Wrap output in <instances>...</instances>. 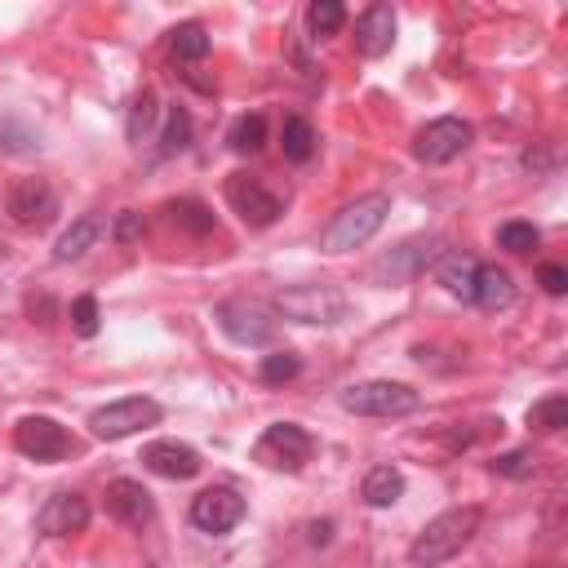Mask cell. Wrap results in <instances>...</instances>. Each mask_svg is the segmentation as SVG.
Returning a JSON list of instances; mask_svg holds the SVG:
<instances>
[{"mask_svg":"<svg viewBox=\"0 0 568 568\" xmlns=\"http://www.w3.org/2000/svg\"><path fill=\"white\" fill-rule=\"evenodd\" d=\"M169 214H173V222H178V227H186L192 235H209V231L218 227L214 209H209V205H201V201H173V205H169Z\"/></svg>","mask_w":568,"mask_h":568,"instance_id":"cell-28","label":"cell"},{"mask_svg":"<svg viewBox=\"0 0 568 568\" xmlns=\"http://www.w3.org/2000/svg\"><path fill=\"white\" fill-rule=\"evenodd\" d=\"M218 324H222V334L231 343H241V347H267L275 338V320L258 307V302H241V298H231L222 302L218 311Z\"/></svg>","mask_w":568,"mask_h":568,"instance_id":"cell-10","label":"cell"},{"mask_svg":"<svg viewBox=\"0 0 568 568\" xmlns=\"http://www.w3.org/2000/svg\"><path fill=\"white\" fill-rule=\"evenodd\" d=\"M476 271H480V258H470V254H462V249H449V254L436 258L440 284H444L449 294L466 298V302H470V294H476Z\"/></svg>","mask_w":568,"mask_h":568,"instance_id":"cell-18","label":"cell"},{"mask_svg":"<svg viewBox=\"0 0 568 568\" xmlns=\"http://www.w3.org/2000/svg\"><path fill=\"white\" fill-rule=\"evenodd\" d=\"M99 231H103L99 218H76V222L59 235L54 258H59V262H76V258H85V254L93 249V241H99Z\"/></svg>","mask_w":568,"mask_h":568,"instance_id":"cell-21","label":"cell"},{"mask_svg":"<svg viewBox=\"0 0 568 568\" xmlns=\"http://www.w3.org/2000/svg\"><path fill=\"white\" fill-rule=\"evenodd\" d=\"M142 466L165 480H192V476H201V453L192 444H178V440H156L142 449Z\"/></svg>","mask_w":568,"mask_h":568,"instance_id":"cell-15","label":"cell"},{"mask_svg":"<svg viewBox=\"0 0 568 568\" xmlns=\"http://www.w3.org/2000/svg\"><path fill=\"white\" fill-rule=\"evenodd\" d=\"M258 373H262V383L280 387V383H289V377H298V373H302V360H298L294 351H271V356H262Z\"/></svg>","mask_w":568,"mask_h":568,"instance_id":"cell-31","label":"cell"},{"mask_svg":"<svg viewBox=\"0 0 568 568\" xmlns=\"http://www.w3.org/2000/svg\"><path fill=\"white\" fill-rule=\"evenodd\" d=\"M343 23H347V5H343V0H315V5L307 10V27H311L315 40L320 36H338Z\"/></svg>","mask_w":568,"mask_h":568,"instance_id":"cell-26","label":"cell"},{"mask_svg":"<svg viewBox=\"0 0 568 568\" xmlns=\"http://www.w3.org/2000/svg\"><path fill=\"white\" fill-rule=\"evenodd\" d=\"M192 147V116H186L182 107H173L169 112V125H165V133H160V152L165 156H178V152H186Z\"/></svg>","mask_w":568,"mask_h":568,"instance_id":"cell-30","label":"cell"},{"mask_svg":"<svg viewBox=\"0 0 568 568\" xmlns=\"http://www.w3.org/2000/svg\"><path fill=\"white\" fill-rule=\"evenodd\" d=\"M280 147H284V160L307 165L311 152H315V129L302 116H289V120H284V129H280Z\"/></svg>","mask_w":568,"mask_h":568,"instance_id":"cell-22","label":"cell"},{"mask_svg":"<svg viewBox=\"0 0 568 568\" xmlns=\"http://www.w3.org/2000/svg\"><path fill=\"white\" fill-rule=\"evenodd\" d=\"M470 125L466 120H457V116H440V120H431V125H422L417 129V138H413V156L422 160V165H449V160H457L466 147H470Z\"/></svg>","mask_w":568,"mask_h":568,"instance_id":"cell-8","label":"cell"},{"mask_svg":"<svg viewBox=\"0 0 568 568\" xmlns=\"http://www.w3.org/2000/svg\"><path fill=\"white\" fill-rule=\"evenodd\" d=\"M440 241H436V235H413V241H404V245H396L391 254H383V258H377L373 262V280L377 284H404V280H413L417 271H426V267H431L436 258H440Z\"/></svg>","mask_w":568,"mask_h":568,"instance_id":"cell-9","label":"cell"},{"mask_svg":"<svg viewBox=\"0 0 568 568\" xmlns=\"http://www.w3.org/2000/svg\"><path fill=\"white\" fill-rule=\"evenodd\" d=\"M498 245L506 254H533L542 245V231L533 222H502L498 227Z\"/></svg>","mask_w":568,"mask_h":568,"instance_id":"cell-29","label":"cell"},{"mask_svg":"<svg viewBox=\"0 0 568 568\" xmlns=\"http://www.w3.org/2000/svg\"><path fill=\"white\" fill-rule=\"evenodd\" d=\"M391 44H396V10L377 0V5H369V10L356 18V50H360L364 59H383Z\"/></svg>","mask_w":568,"mask_h":568,"instance_id":"cell-16","label":"cell"},{"mask_svg":"<svg viewBox=\"0 0 568 568\" xmlns=\"http://www.w3.org/2000/svg\"><path fill=\"white\" fill-rule=\"evenodd\" d=\"M245 519V498L235 489H205L196 502H192V525L205 529V533H231L235 525Z\"/></svg>","mask_w":568,"mask_h":568,"instance_id":"cell-13","label":"cell"},{"mask_svg":"<svg viewBox=\"0 0 568 568\" xmlns=\"http://www.w3.org/2000/svg\"><path fill=\"white\" fill-rule=\"evenodd\" d=\"M5 209H10V218L18 227H44V222H54V214H59V196H54V186L44 178H23L10 192Z\"/></svg>","mask_w":568,"mask_h":568,"instance_id":"cell-12","label":"cell"},{"mask_svg":"<svg viewBox=\"0 0 568 568\" xmlns=\"http://www.w3.org/2000/svg\"><path fill=\"white\" fill-rule=\"evenodd\" d=\"M85 525H89V502L80 493H54L36 515V529L44 538H72L85 533Z\"/></svg>","mask_w":568,"mask_h":568,"instance_id":"cell-14","label":"cell"},{"mask_svg":"<svg viewBox=\"0 0 568 568\" xmlns=\"http://www.w3.org/2000/svg\"><path fill=\"white\" fill-rule=\"evenodd\" d=\"M529 426H533V431H546V436L564 431V426H568V400H564V396L538 400V404L529 409Z\"/></svg>","mask_w":568,"mask_h":568,"instance_id":"cell-27","label":"cell"},{"mask_svg":"<svg viewBox=\"0 0 568 568\" xmlns=\"http://www.w3.org/2000/svg\"><path fill=\"white\" fill-rule=\"evenodd\" d=\"M328 538H334V519H315V525H311V542L324 546Z\"/></svg>","mask_w":568,"mask_h":568,"instance_id":"cell-36","label":"cell"},{"mask_svg":"<svg viewBox=\"0 0 568 568\" xmlns=\"http://www.w3.org/2000/svg\"><path fill=\"white\" fill-rule=\"evenodd\" d=\"M480 519H485L480 506H453V511L436 515L431 525H426V529L413 538L409 564H413V568H440V564H449L470 538L480 533Z\"/></svg>","mask_w":568,"mask_h":568,"instance_id":"cell-1","label":"cell"},{"mask_svg":"<svg viewBox=\"0 0 568 568\" xmlns=\"http://www.w3.org/2000/svg\"><path fill=\"white\" fill-rule=\"evenodd\" d=\"M311 453H315V440L298 422H271L262 431V440L254 444V457L271 470H302L311 462Z\"/></svg>","mask_w":568,"mask_h":568,"instance_id":"cell-5","label":"cell"},{"mask_svg":"<svg viewBox=\"0 0 568 568\" xmlns=\"http://www.w3.org/2000/svg\"><path fill=\"white\" fill-rule=\"evenodd\" d=\"M275 311L298 324H338L347 315V294L334 284H294L275 294Z\"/></svg>","mask_w":568,"mask_h":568,"instance_id":"cell-3","label":"cell"},{"mask_svg":"<svg viewBox=\"0 0 568 568\" xmlns=\"http://www.w3.org/2000/svg\"><path fill=\"white\" fill-rule=\"evenodd\" d=\"M343 409L360 417H404L417 409V391L404 383H387V377H373V383H351L343 391Z\"/></svg>","mask_w":568,"mask_h":568,"instance_id":"cell-4","label":"cell"},{"mask_svg":"<svg viewBox=\"0 0 568 568\" xmlns=\"http://www.w3.org/2000/svg\"><path fill=\"white\" fill-rule=\"evenodd\" d=\"M387 214H391V201L383 192L360 196L356 205H347V209H338L334 218H328V227L320 231V249L324 254H351V249L369 245L373 235L383 231Z\"/></svg>","mask_w":568,"mask_h":568,"instance_id":"cell-2","label":"cell"},{"mask_svg":"<svg viewBox=\"0 0 568 568\" xmlns=\"http://www.w3.org/2000/svg\"><path fill=\"white\" fill-rule=\"evenodd\" d=\"M360 498L373 511H387V506H396L404 498V476H400L396 466H373L369 476H364V485H360Z\"/></svg>","mask_w":568,"mask_h":568,"instance_id":"cell-20","label":"cell"},{"mask_svg":"<svg viewBox=\"0 0 568 568\" xmlns=\"http://www.w3.org/2000/svg\"><path fill=\"white\" fill-rule=\"evenodd\" d=\"M209 50H214V40H209V31H205L201 23H182V27H173V54H178V59L201 63Z\"/></svg>","mask_w":568,"mask_h":568,"instance_id":"cell-25","label":"cell"},{"mask_svg":"<svg viewBox=\"0 0 568 568\" xmlns=\"http://www.w3.org/2000/svg\"><path fill=\"white\" fill-rule=\"evenodd\" d=\"M227 201L249 227H271L280 218V196L267 192V186L258 178H249V173H231L227 178Z\"/></svg>","mask_w":568,"mask_h":568,"instance_id":"cell-11","label":"cell"},{"mask_svg":"<svg viewBox=\"0 0 568 568\" xmlns=\"http://www.w3.org/2000/svg\"><path fill=\"white\" fill-rule=\"evenodd\" d=\"M160 422V404L147 400V396H129V400H116V404H103L89 413V426L99 440H125L142 426H156Z\"/></svg>","mask_w":568,"mask_h":568,"instance_id":"cell-7","label":"cell"},{"mask_svg":"<svg viewBox=\"0 0 568 568\" xmlns=\"http://www.w3.org/2000/svg\"><path fill=\"white\" fill-rule=\"evenodd\" d=\"M533 470H538V457L529 449H515V453L493 457V476H506V480H525V476H533Z\"/></svg>","mask_w":568,"mask_h":568,"instance_id":"cell-32","label":"cell"},{"mask_svg":"<svg viewBox=\"0 0 568 568\" xmlns=\"http://www.w3.org/2000/svg\"><path fill=\"white\" fill-rule=\"evenodd\" d=\"M138 235H142V218H138V214H120V222H116V241L129 245V241H138Z\"/></svg>","mask_w":568,"mask_h":568,"instance_id":"cell-35","label":"cell"},{"mask_svg":"<svg viewBox=\"0 0 568 568\" xmlns=\"http://www.w3.org/2000/svg\"><path fill=\"white\" fill-rule=\"evenodd\" d=\"M14 449L23 457H31V462H63V457L76 453V440H72V431L63 422L36 413V417H23L14 426Z\"/></svg>","mask_w":568,"mask_h":568,"instance_id":"cell-6","label":"cell"},{"mask_svg":"<svg viewBox=\"0 0 568 568\" xmlns=\"http://www.w3.org/2000/svg\"><path fill=\"white\" fill-rule=\"evenodd\" d=\"M99 320H103V315H99V298L85 294V298L72 302V328H76L80 338H93V334H99Z\"/></svg>","mask_w":568,"mask_h":568,"instance_id":"cell-33","label":"cell"},{"mask_svg":"<svg viewBox=\"0 0 568 568\" xmlns=\"http://www.w3.org/2000/svg\"><path fill=\"white\" fill-rule=\"evenodd\" d=\"M538 284H542L551 298H559V294H568V271H564L559 262H546V267L538 271Z\"/></svg>","mask_w":568,"mask_h":568,"instance_id":"cell-34","label":"cell"},{"mask_svg":"<svg viewBox=\"0 0 568 568\" xmlns=\"http://www.w3.org/2000/svg\"><path fill=\"white\" fill-rule=\"evenodd\" d=\"M156 116H160V99H156V89H142L138 99H133V107H129V125H125V133H129V142H142L152 133V125H156Z\"/></svg>","mask_w":568,"mask_h":568,"instance_id":"cell-23","label":"cell"},{"mask_svg":"<svg viewBox=\"0 0 568 568\" xmlns=\"http://www.w3.org/2000/svg\"><path fill=\"white\" fill-rule=\"evenodd\" d=\"M227 142H231V152H241V156L262 152V142H267V120H262L258 112H254V116H241V120L231 125Z\"/></svg>","mask_w":568,"mask_h":568,"instance_id":"cell-24","label":"cell"},{"mask_svg":"<svg viewBox=\"0 0 568 568\" xmlns=\"http://www.w3.org/2000/svg\"><path fill=\"white\" fill-rule=\"evenodd\" d=\"M107 511L120 519V525H147L156 515V502L138 480H112L107 485Z\"/></svg>","mask_w":568,"mask_h":568,"instance_id":"cell-17","label":"cell"},{"mask_svg":"<svg viewBox=\"0 0 568 568\" xmlns=\"http://www.w3.org/2000/svg\"><path fill=\"white\" fill-rule=\"evenodd\" d=\"M470 302L485 307V311L511 307V302H515V280H511V271H502V267H493V262H480V271H476V294H470Z\"/></svg>","mask_w":568,"mask_h":568,"instance_id":"cell-19","label":"cell"}]
</instances>
